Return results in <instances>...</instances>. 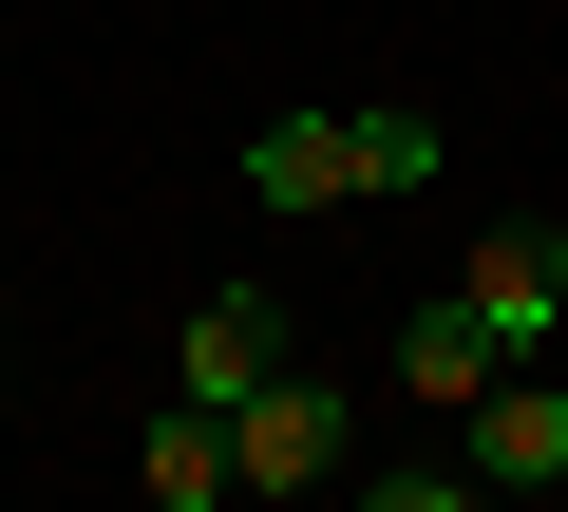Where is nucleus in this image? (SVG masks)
I'll list each match as a JSON object with an SVG mask.
<instances>
[{"instance_id": "1", "label": "nucleus", "mask_w": 568, "mask_h": 512, "mask_svg": "<svg viewBox=\"0 0 568 512\" xmlns=\"http://www.w3.org/2000/svg\"><path fill=\"white\" fill-rule=\"evenodd\" d=\"M227 474H246V493H342V474H361V380H323V361L246 380V399H227Z\"/></svg>"}, {"instance_id": "2", "label": "nucleus", "mask_w": 568, "mask_h": 512, "mask_svg": "<svg viewBox=\"0 0 568 512\" xmlns=\"http://www.w3.org/2000/svg\"><path fill=\"white\" fill-rule=\"evenodd\" d=\"M455 304H474L511 361H549V342H568V209H493L474 267H455Z\"/></svg>"}, {"instance_id": "3", "label": "nucleus", "mask_w": 568, "mask_h": 512, "mask_svg": "<svg viewBox=\"0 0 568 512\" xmlns=\"http://www.w3.org/2000/svg\"><path fill=\"white\" fill-rule=\"evenodd\" d=\"M379 380H398L417 418H474V399L511 380V342H493V323H474V304L436 285V304H398V342H379Z\"/></svg>"}, {"instance_id": "4", "label": "nucleus", "mask_w": 568, "mask_h": 512, "mask_svg": "<svg viewBox=\"0 0 568 512\" xmlns=\"http://www.w3.org/2000/svg\"><path fill=\"white\" fill-rule=\"evenodd\" d=\"M455 455H474V493H568V380H493L474 418H455Z\"/></svg>"}, {"instance_id": "5", "label": "nucleus", "mask_w": 568, "mask_h": 512, "mask_svg": "<svg viewBox=\"0 0 568 512\" xmlns=\"http://www.w3.org/2000/svg\"><path fill=\"white\" fill-rule=\"evenodd\" d=\"M284 361H304V342H284V304H265V285H209V304H190V342H171V399H209V418H227V399H246V380H284Z\"/></svg>"}, {"instance_id": "6", "label": "nucleus", "mask_w": 568, "mask_h": 512, "mask_svg": "<svg viewBox=\"0 0 568 512\" xmlns=\"http://www.w3.org/2000/svg\"><path fill=\"white\" fill-rule=\"evenodd\" d=\"M227 171H246L265 209H361V114H265Z\"/></svg>"}, {"instance_id": "7", "label": "nucleus", "mask_w": 568, "mask_h": 512, "mask_svg": "<svg viewBox=\"0 0 568 512\" xmlns=\"http://www.w3.org/2000/svg\"><path fill=\"white\" fill-rule=\"evenodd\" d=\"M133 493H152V512H227V493H246V474H227V418H209V399H171V418L133 436Z\"/></svg>"}, {"instance_id": "8", "label": "nucleus", "mask_w": 568, "mask_h": 512, "mask_svg": "<svg viewBox=\"0 0 568 512\" xmlns=\"http://www.w3.org/2000/svg\"><path fill=\"white\" fill-rule=\"evenodd\" d=\"M436 171H455L436 114H361V190H436Z\"/></svg>"}, {"instance_id": "9", "label": "nucleus", "mask_w": 568, "mask_h": 512, "mask_svg": "<svg viewBox=\"0 0 568 512\" xmlns=\"http://www.w3.org/2000/svg\"><path fill=\"white\" fill-rule=\"evenodd\" d=\"M379 512H474V455H361Z\"/></svg>"}]
</instances>
